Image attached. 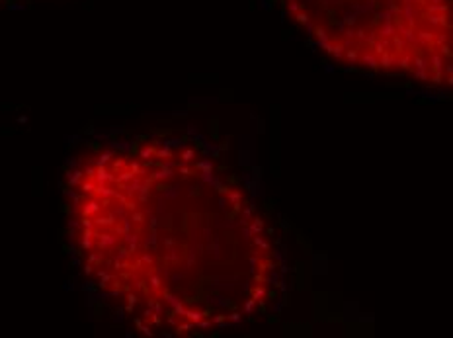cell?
I'll use <instances>...</instances> for the list:
<instances>
[{"mask_svg": "<svg viewBox=\"0 0 453 338\" xmlns=\"http://www.w3.org/2000/svg\"><path fill=\"white\" fill-rule=\"evenodd\" d=\"M67 198L84 276L139 334L211 336L276 297L268 219L194 145L145 137L94 149L69 173Z\"/></svg>", "mask_w": 453, "mask_h": 338, "instance_id": "cell-1", "label": "cell"}, {"mask_svg": "<svg viewBox=\"0 0 453 338\" xmlns=\"http://www.w3.org/2000/svg\"><path fill=\"white\" fill-rule=\"evenodd\" d=\"M289 20L342 67L453 84V0H278Z\"/></svg>", "mask_w": 453, "mask_h": 338, "instance_id": "cell-2", "label": "cell"}]
</instances>
